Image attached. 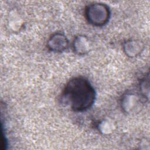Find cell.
Here are the masks:
<instances>
[{
  "instance_id": "obj_1",
  "label": "cell",
  "mask_w": 150,
  "mask_h": 150,
  "mask_svg": "<svg viewBox=\"0 0 150 150\" xmlns=\"http://www.w3.org/2000/svg\"><path fill=\"white\" fill-rule=\"evenodd\" d=\"M96 92L90 82L81 76L69 80L62 93V103L76 112H84L93 107Z\"/></svg>"
},
{
  "instance_id": "obj_2",
  "label": "cell",
  "mask_w": 150,
  "mask_h": 150,
  "mask_svg": "<svg viewBox=\"0 0 150 150\" xmlns=\"http://www.w3.org/2000/svg\"><path fill=\"white\" fill-rule=\"evenodd\" d=\"M84 15L90 24L94 26L100 27L108 22L111 12L106 4L101 2H93L86 6Z\"/></svg>"
},
{
  "instance_id": "obj_3",
  "label": "cell",
  "mask_w": 150,
  "mask_h": 150,
  "mask_svg": "<svg viewBox=\"0 0 150 150\" xmlns=\"http://www.w3.org/2000/svg\"><path fill=\"white\" fill-rule=\"evenodd\" d=\"M69 40L66 36L60 32L53 33L47 40V48L54 53H61L69 47Z\"/></svg>"
},
{
  "instance_id": "obj_4",
  "label": "cell",
  "mask_w": 150,
  "mask_h": 150,
  "mask_svg": "<svg viewBox=\"0 0 150 150\" xmlns=\"http://www.w3.org/2000/svg\"><path fill=\"white\" fill-rule=\"evenodd\" d=\"M120 105L124 112L131 114L138 111L141 107V100L139 97L134 93H127L122 96Z\"/></svg>"
},
{
  "instance_id": "obj_5",
  "label": "cell",
  "mask_w": 150,
  "mask_h": 150,
  "mask_svg": "<svg viewBox=\"0 0 150 150\" xmlns=\"http://www.w3.org/2000/svg\"><path fill=\"white\" fill-rule=\"evenodd\" d=\"M125 54L131 58L139 56L144 49V43L138 39H128L125 41L122 45Z\"/></svg>"
},
{
  "instance_id": "obj_6",
  "label": "cell",
  "mask_w": 150,
  "mask_h": 150,
  "mask_svg": "<svg viewBox=\"0 0 150 150\" xmlns=\"http://www.w3.org/2000/svg\"><path fill=\"white\" fill-rule=\"evenodd\" d=\"M74 52L79 56H84L88 53L91 50V44L88 38L84 35L76 36L72 42Z\"/></svg>"
},
{
  "instance_id": "obj_7",
  "label": "cell",
  "mask_w": 150,
  "mask_h": 150,
  "mask_svg": "<svg viewBox=\"0 0 150 150\" xmlns=\"http://www.w3.org/2000/svg\"><path fill=\"white\" fill-rule=\"evenodd\" d=\"M98 131L103 135H108L113 132L115 129L114 123L108 120H104L100 121L97 124Z\"/></svg>"
},
{
  "instance_id": "obj_8",
  "label": "cell",
  "mask_w": 150,
  "mask_h": 150,
  "mask_svg": "<svg viewBox=\"0 0 150 150\" xmlns=\"http://www.w3.org/2000/svg\"><path fill=\"white\" fill-rule=\"evenodd\" d=\"M139 88L140 93L142 97L145 99H149V73L147 75L142 78L139 84Z\"/></svg>"
},
{
  "instance_id": "obj_9",
  "label": "cell",
  "mask_w": 150,
  "mask_h": 150,
  "mask_svg": "<svg viewBox=\"0 0 150 150\" xmlns=\"http://www.w3.org/2000/svg\"><path fill=\"white\" fill-rule=\"evenodd\" d=\"M8 24L11 27V29L14 31H17L20 29L22 25V19L18 15L14 13L9 16Z\"/></svg>"
}]
</instances>
